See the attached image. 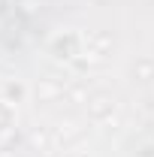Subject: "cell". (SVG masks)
Listing matches in <instances>:
<instances>
[{"label":"cell","instance_id":"obj_1","mask_svg":"<svg viewBox=\"0 0 154 157\" xmlns=\"http://www.w3.org/2000/svg\"><path fill=\"white\" fill-rule=\"evenodd\" d=\"M12 127H15V109L6 100H0V133H9Z\"/></svg>","mask_w":154,"mask_h":157}]
</instances>
